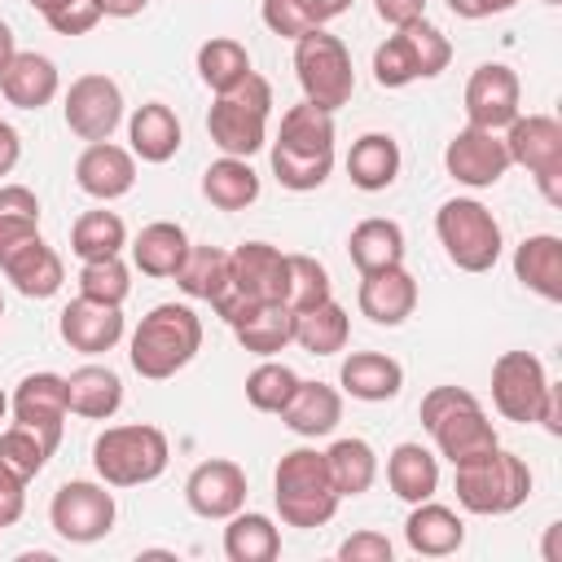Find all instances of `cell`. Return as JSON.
Returning a JSON list of instances; mask_svg holds the SVG:
<instances>
[{
  "label": "cell",
  "mask_w": 562,
  "mask_h": 562,
  "mask_svg": "<svg viewBox=\"0 0 562 562\" xmlns=\"http://www.w3.org/2000/svg\"><path fill=\"white\" fill-rule=\"evenodd\" d=\"M334 114L312 105V101H299L281 114V127H277V140H272V176L281 189L290 193H312L329 180L334 171Z\"/></svg>",
  "instance_id": "6da1fadb"
},
{
  "label": "cell",
  "mask_w": 562,
  "mask_h": 562,
  "mask_svg": "<svg viewBox=\"0 0 562 562\" xmlns=\"http://www.w3.org/2000/svg\"><path fill=\"white\" fill-rule=\"evenodd\" d=\"M202 351V316L189 303H158L140 316L127 342V360L145 382L176 378Z\"/></svg>",
  "instance_id": "7a4b0ae2"
},
{
  "label": "cell",
  "mask_w": 562,
  "mask_h": 562,
  "mask_svg": "<svg viewBox=\"0 0 562 562\" xmlns=\"http://www.w3.org/2000/svg\"><path fill=\"white\" fill-rule=\"evenodd\" d=\"M417 417H422L426 435L435 439L439 457H448L452 465L474 461V457H483V452H492L501 443L492 417L483 413V404L465 386H430L422 395Z\"/></svg>",
  "instance_id": "3957f363"
},
{
  "label": "cell",
  "mask_w": 562,
  "mask_h": 562,
  "mask_svg": "<svg viewBox=\"0 0 562 562\" xmlns=\"http://www.w3.org/2000/svg\"><path fill=\"white\" fill-rule=\"evenodd\" d=\"M272 501L285 527H325L338 514V487L321 448H290L272 470Z\"/></svg>",
  "instance_id": "277c9868"
},
{
  "label": "cell",
  "mask_w": 562,
  "mask_h": 562,
  "mask_svg": "<svg viewBox=\"0 0 562 562\" xmlns=\"http://www.w3.org/2000/svg\"><path fill=\"white\" fill-rule=\"evenodd\" d=\"M263 303H285V255L268 241H241L228 250V277L211 294V307L233 329Z\"/></svg>",
  "instance_id": "5b68a950"
},
{
  "label": "cell",
  "mask_w": 562,
  "mask_h": 562,
  "mask_svg": "<svg viewBox=\"0 0 562 562\" xmlns=\"http://www.w3.org/2000/svg\"><path fill=\"white\" fill-rule=\"evenodd\" d=\"M452 492L465 514H514L531 496V470L518 452H505L501 443L474 461L452 465Z\"/></svg>",
  "instance_id": "8992f818"
},
{
  "label": "cell",
  "mask_w": 562,
  "mask_h": 562,
  "mask_svg": "<svg viewBox=\"0 0 562 562\" xmlns=\"http://www.w3.org/2000/svg\"><path fill=\"white\" fill-rule=\"evenodd\" d=\"M171 461V443L149 422L105 426L92 443V470L105 487H140L154 483Z\"/></svg>",
  "instance_id": "52a82bcc"
},
{
  "label": "cell",
  "mask_w": 562,
  "mask_h": 562,
  "mask_svg": "<svg viewBox=\"0 0 562 562\" xmlns=\"http://www.w3.org/2000/svg\"><path fill=\"white\" fill-rule=\"evenodd\" d=\"M268 114H272V83L250 70L228 92H215L211 114H206V132L220 145V154L250 158L268 145Z\"/></svg>",
  "instance_id": "ba28073f"
},
{
  "label": "cell",
  "mask_w": 562,
  "mask_h": 562,
  "mask_svg": "<svg viewBox=\"0 0 562 562\" xmlns=\"http://www.w3.org/2000/svg\"><path fill=\"white\" fill-rule=\"evenodd\" d=\"M448 61H452L448 35L435 22L413 18V22L391 26V35L373 48V79H378V88H408L417 79L443 75Z\"/></svg>",
  "instance_id": "9c48e42d"
},
{
  "label": "cell",
  "mask_w": 562,
  "mask_h": 562,
  "mask_svg": "<svg viewBox=\"0 0 562 562\" xmlns=\"http://www.w3.org/2000/svg\"><path fill=\"white\" fill-rule=\"evenodd\" d=\"M294 75L303 88V101L321 105V110H342L356 92V66L351 53L338 35H329L325 26H312L294 40Z\"/></svg>",
  "instance_id": "30bf717a"
},
{
  "label": "cell",
  "mask_w": 562,
  "mask_h": 562,
  "mask_svg": "<svg viewBox=\"0 0 562 562\" xmlns=\"http://www.w3.org/2000/svg\"><path fill=\"white\" fill-rule=\"evenodd\" d=\"M435 237L461 272H487L501 259V224L479 198H448L435 211Z\"/></svg>",
  "instance_id": "8fae6325"
},
{
  "label": "cell",
  "mask_w": 562,
  "mask_h": 562,
  "mask_svg": "<svg viewBox=\"0 0 562 562\" xmlns=\"http://www.w3.org/2000/svg\"><path fill=\"white\" fill-rule=\"evenodd\" d=\"M509 162L527 167L549 206H562V123L553 114H518L505 127Z\"/></svg>",
  "instance_id": "7c38bea8"
},
{
  "label": "cell",
  "mask_w": 562,
  "mask_h": 562,
  "mask_svg": "<svg viewBox=\"0 0 562 562\" xmlns=\"http://www.w3.org/2000/svg\"><path fill=\"white\" fill-rule=\"evenodd\" d=\"M114 518H119L114 492H105V483H92V479H70L48 501V522L70 544L105 540L114 531Z\"/></svg>",
  "instance_id": "4fadbf2b"
},
{
  "label": "cell",
  "mask_w": 562,
  "mask_h": 562,
  "mask_svg": "<svg viewBox=\"0 0 562 562\" xmlns=\"http://www.w3.org/2000/svg\"><path fill=\"white\" fill-rule=\"evenodd\" d=\"M61 119L79 140H110L123 123V88L101 70L79 75L61 97Z\"/></svg>",
  "instance_id": "5bb4252c"
},
{
  "label": "cell",
  "mask_w": 562,
  "mask_h": 562,
  "mask_svg": "<svg viewBox=\"0 0 562 562\" xmlns=\"http://www.w3.org/2000/svg\"><path fill=\"white\" fill-rule=\"evenodd\" d=\"M549 391V373L540 364V356L531 351H501L492 364V404L505 422H536L540 417V400Z\"/></svg>",
  "instance_id": "9a60e30c"
},
{
  "label": "cell",
  "mask_w": 562,
  "mask_h": 562,
  "mask_svg": "<svg viewBox=\"0 0 562 562\" xmlns=\"http://www.w3.org/2000/svg\"><path fill=\"white\" fill-rule=\"evenodd\" d=\"M461 101H465V123L487 127V132H505L522 114V83L505 61H483L465 79Z\"/></svg>",
  "instance_id": "2e32d148"
},
{
  "label": "cell",
  "mask_w": 562,
  "mask_h": 562,
  "mask_svg": "<svg viewBox=\"0 0 562 562\" xmlns=\"http://www.w3.org/2000/svg\"><path fill=\"white\" fill-rule=\"evenodd\" d=\"M443 167L457 184L465 189H492L501 184V176L514 167L509 162V149L501 140V132H487V127H474L465 123L448 145H443Z\"/></svg>",
  "instance_id": "e0dca14e"
},
{
  "label": "cell",
  "mask_w": 562,
  "mask_h": 562,
  "mask_svg": "<svg viewBox=\"0 0 562 562\" xmlns=\"http://www.w3.org/2000/svg\"><path fill=\"white\" fill-rule=\"evenodd\" d=\"M9 413H13L18 426H31L57 452L61 430H66V417H70V408H66V378L61 373H48V369L44 373H26L13 386V395H9Z\"/></svg>",
  "instance_id": "ac0fdd59"
},
{
  "label": "cell",
  "mask_w": 562,
  "mask_h": 562,
  "mask_svg": "<svg viewBox=\"0 0 562 562\" xmlns=\"http://www.w3.org/2000/svg\"><path fill=\"white\" fill-rule=\"evenodd\" d=\"M246 470L228 457L198 461L184 479V505L198 518H233L237 509H246Z\"/></svg>",
  "instance_id": "d6986e66"
},
{
  "label": "cell",
  "mask_w": 562,
  "mask_h": 562,
  "mask_svg": "<svg viewBox=\"0 0 562 562\" xmlns=\"http://www.w3.org/2000/svg\"><path fill=\"white\" fill-rule=\"evenodd\" d=\"M57 334L70 351L79 356H101V351H114L119 338H123V307L119 303H101V299H70L57 316Z\"/></svg>",
  "instance_id": "ffe728a7"
},
{
  "label": "cell",
  "mask_w": 562,
  "mask_h": 562,
  "mask_svg": "<svg viewBox=\"0 0 562 562\" xmlns=\"http://www.w3.org/2000/svg\"><path fill=\"white\" fill-rule=\"evenodd\" d=\"M0 272L4 281H13V290L22 299H53L66 281V268H61V255L35 233L26 241H13L0 250Z\"/></svg>",
  "instance_id": "44dd1931"
},
{
  "label": "cell",
  "mask_w": 562,
  "mask_h": 562,
  "mask_svg": "<svg viewBox=\"0 0 562 562\" xmlns=\"http://www.w3.org/2000/svg\"><path fill=\"white\" fill-rule=\"evenodd\" d=\"M356 307L360 316H369L373 325H404L417 307V277L404 263L378 268V272H360V290H356Z\"/></svg>",
  "instance_id": "7402d4cb"
},
{
  "label": "cell",
  "mask_w": 562,
  "mask_h": 562,
  "mask_svg": "<svg viewBox=\"0 0 562 562\" xmlns=\"http://www.w3.org/2000/svg\"><path fill=\"white\" fill-rule=\"evenodd\" d=\"M75 184L97 202H114L136 184V154L114 140H88L75 158Z\"/></svg>",
  "instance_id": "603a6c76"
},
{
  "label": "cell",
  "mask_w": 562,
  "mask_h": 562,
  "mask_svg": "<svg viewBox=\"0 0 562 562\" xmlns=\"http://www.w3.org/2000/svg\"><path fill=\"white\" fill-rule=\"evenodd\" d=\"M61 92V75L44 53H13L0 70V97L18 110H44Z\"/></svg>",
  "instance_id": "cb8c5ba5"
},
{
  "label": "cell",
  "mask_w": 562,
  "mask_h": 562,
  "mask_svg": "<svg viewBox=\"0 0 562 562\" xmlns=\"http://www.w3.org/2000/svg\"><path fill=\"white\" fill-rule=\"evenodd\" d=\"M404 544L422 558H448L465 544V522L457 509L439 505L435 496L430 501H417L404 518Z\"/></svg>",
  "instance_id": "d4e9b609"
},
{
  "label": "cell",
  "mask_w": 562,
  "mask_h": 562,
  "mask_svg": "<svg viewBox=\"0 0 562 562\" xmlns=\"http://www.w3.org/2000/svg\"><path fill=\"white\" fill-rule=\"evenodd\" d=\"M338 386L351 395V400H364V404H386L400 395L404 386V364L386 351H351L338 369Z\"/></svg>",
  "instance_id": "484cf974"
},
{
  "label": "cell",
  "mask_w": 562,
  "mask_h": 562,
  "mask_svg": "<svg viewBox=\"0 0 562 562\" xmlns=\"http://www.w3.org/2000/svg\"><path fill=\"white\" fill-rule=\"evenodd\" d=\"M66 408L83 422H110L123 408V378L110 364H79L66 373Z\"/></svg>",
  "instance_id": "4316f807"
},
{
  "label": "cell",
  "mask_w": 562,
  "mask_h": 562,
  "mask_svg": "<svg viewBox=\"0 0 562 562\" xmlns=\"http://www.w3.org/2000/svg\"><path fill=\"white\" fill-rule=\"evenodd\" d=\"M285 422V430H294L299 439H321V435H334V426L342 422V395L338 386L329 382H303L294 386L290 404L277 413Z\"/></svg>",
  "instance_id": "83f0119b"
},
{
  "label": "cell",
  "mask_w": 562,
  "mask_h": 562,
  "mask_svg": "<svg viewBox=\"0 0 562 562\" xmlns=\"http://www.w3.org/2000/svg\"><path fill=\"white\" fill-rule=\"evenodd\" d=\"M184 132H180V119L167 101H145L132 110L127 119V145L140 162H171L176 149H180Z\"/></svg>",
  "instance_id": "f1b7e54d"
},
{
  "label": "cell",
  "mask_w": 562,
  "mask_h": 562,
  "mask_svg": "<svg viewBox=\"0 0 562 562\" xmlns=\"http://www.w3.org/2000/svg\"><path fill=\"white\" fill-rule=\"evenodd\" d=\"M514 277L544 303H562V237L531 233L514 246Z\"/></svg>",
  "instance_id": "f546056e"
},
{
  "label": "cell",
  "mask_w": 562,
  "mask_h": 562,
  "mask_svg": "<svg viewBox=\"0 0 562 562\" xmlns=\"http://www.w3.org/2000/svg\"><path fill=\"white\" fill-rule=\"evenodd\" d=\"M386 487L404 501V505H417V501H430L439 492V457L426 448V443H395L391 457H386Z\"/></svg>",
  "instance_id": "4dcf8cb0"
},
{
  "label": "cell",
  "mask_w": 562,
  "mask_h": 562,
  "mask_svg": "<svg viewBox=\"0 0 562 562\" xmlns=\"http://www.w3.org/2000/svg\"><path fill=\"white\" fill-rule=\"evenodd\" d=\"M400 145L391 132H364L360 140H351V154H347V176L360 193H382L395 184L400 176Z\"/></svg>",
  "instance_id": "1f68e13d"
},
{
  "label": "cell",
  "mask_w": 562,
  "mask_h": 562,
  "mask_svg": "<svg viewBox=\"0 0 562 562\" xmlns=\"http://www.w3.org/2000/svg\"><path fill=\"white\" fill-rule=\"evenodd\" d=\"M127 250H132L136 272L162 281V277H176V268H180V259H184V250H189V233H184L176 220H154V224H145V228L127 241Z\"/></svg>",
  "instance_id": "d6a6232c"
},
{
  "label": "cell",
  "mask_w": 562,
  "mask_h": 562,
  "mask_svg": "<svg viewBox=\"0 0 562 562\" xmlns=\"http://www.w3.org/2000/svg\"><path fill=\"white\" fill-rule=\"evenodd\" d=\"M202 198L215 211H246L259 198V171L250 167V158H233L220 154L206 171H202Z\"/></svg>",
  "instance_id": "836d02e7"
},
{
  "label": "cell",
  "mask_w": 562,
  "mask_h": 562,
  "mask_svg": "<svg viewBox=\"0 0 562 562\" xmlns=\"http://www.w3.org/2000/svg\"><path fill=\"white\" fill-rule=\"evenodd\" d=\"M347 255L356 263V272H378L391 263H404V228L386 215H369L351 228L347 237Z\"/></svg>",
  "instance_id": "e575fe53"
},
{
  "label": "cell",
  "mask_w": 562,
  "mask_h": 562,
  "mask_svg": "<svg viewBox=\"0 0 562 562\" xmlns=\"http://www.w3.org/2000/svg\"><path fill=\"white\" fill-rule=\"evenodd\" d=\"M347 338H351V316L342 312V303H334V294L294 312V342L307 356H334L347 347Z\"/></svg>",
  "instance_id": "d590c367"
},
{
  "label": "cell",
  "mask_w": 562,
  "mask_h": 562,
  "mask_svg": "<svg viewBox=\"0 0 562 562\" xmlns=\"http://www.w3.org/2000/svg\"><path fill=\"white\" fill-rule=\"evenodd\" d=\"M224 522H228L224 527V558L228 562H272L281 553V531L268 514L237 509Z\"/></svg>",
  "instance_id": "8d00e7d4"
},
{
  "label": "cell",
  "mask_w": 562,
  "mask_h": 562,
  "mask_svg": "<svg viewBox=\"0 0 562 562\" xmlns=\"http://www.w3.org/2000/svg\"><path fill=\"white\" fill-rule=\"evenodd\" d=\"M325 465H329V479L338 487V496H360L373 487L378 479V452L369 439L360 435H347V439H334L325 448Z\"/></svg>",
  "instance_id": "74e56055"
},
{
  "label": "cell",
  "mask_w": 562,
  "mask_h": 562,
  "mask_svg": "<svg viewBox=\"0 0 562 562\" xmlns=\"http://www.w3.org/2000/svg\"><path fill=\"white\" fill-rule=\"evenodd\" d=\"M233 334H237V342H241L246 351H255V356L268 360V356L285 351V347L294 342V312H290L285 303H263V307H255L246 321H237Z\"/></svg>",
  "instance_id": "f35d334b"
},
{
  "label": "cell",
  "mask_w": 562,
  "mask_h": 562,
  "mask_svg": "<svg viewBox=\"0 0 562 562\" xmlns=\"http://www.w3.org/2000/svg\"><path fill=\"white\" fill-rule=\"evenodd\" d=\"M123 246H127V224H123L114 211H83V215L70 224V255H75L79 263L123 255Z\"/></svg>",
  "instance_id": "ab89813d"
},
{
  "label": "cell",
  "mask_w": 562,
  "mask_h": 562,
  "mask_svg": "<svg viewBox=\"0 0 562 562\" xmlns=\"http://www.w3.org/2000/svg\"><path fill=\"white\" fill-rule=\"evenodd\" d=\"M250 53L241 40L233 35H211L202 48H198V79L211 88V92H228L233 83H241L250 75Z\"/></svg>",
  "instance_id": "60d3db41"
},
{
  "label": "cell",
  "mask_w": 562,
  "mask_h": 562,
  "mask_svg": "<svg viewBox=\"0 0 562 562\" xmlns=\"http://www.w3.org/2000/svg\"><path fill=\"white\" fill-rule=\"evenodd\" d=\"M224 277H228V250H220V246H193L189 241V250H184V259L176 268V285L189 299H206L211 303V294L224 285Z\"/></svg>",
  "instance_id": "b9f144b4"
},
{
  "label": "cell",
  "mask_w": 562,
  "mask_h": 562,
  "mask_svg": "<svg viewBox=\"0 0 562 562\" xmlns=\"http://www.w3.org/2000/svg\"><path fill=\"white\" fill-rule=\"evenodd\" d=\"M294 386H299V373H294L290 364L272 360V356L246 373V400H250V408H259V413H281V408L290 404Z\"/></svg>",
  "instance_id": "7bdbcfd3"
},
{
  "label": "cell",
  "mask_w": 562,
  "mask_h": 562,
  "mask_svg": "<svg viewBox=\"0 0 562 562\" xmlns=\"http://www.w3.org/2000/svg\"><path fill=\"white\" fill-rule=\"evenodd\" d=\"M48 457H53V448H48L31 426H18V422H13V426L0 430V465L13 470L18 479L31 483V479L48 465Z\"/></svg>",
  "instance_id": "ee69618b"
},
{
  "label": "cell",
  "mask_w": 562,
  "mask_h": 562,
  "mask_svg": "<svg viewBox=\"0 0 562 562\" xmlns=\"http://www.w3.org/2000/svg\"><path fill=\"white\" fill-rule=\"evenodd\" d=\"M40 233V198L26 184H0V250Z\"/></svg>",
  "instance_id": "f6af8a7d"
},
{
  "label": "cell",
  "mask_w": 562,
  "mask_h": 562,
  "mask_svg": "<svg viewBox=\"0 0 562 562\" xmlns=\"http://www.w3.org/2000/svg\"><path fill=\"white\" fill-rule=\"evenodd\" d=\"M329 272L321 259L312 255H285V307L290 312H303L321 299H329Z\"/></svg>",
  "instance_id": "bcb514c9"
},
{
  "label": "cell",
  "mask_w": 562,
  "mask_h": 562,
  "mask_svg": "<svg viewBox=\"0 0 562 562\" xmlns=\"http://www.w3.org/2000/svg\"><path fill=\"white\" fill-rule=\"evenodd\" d=\"M79 294L101 299V303H119V307H123V299L132 294V272H127V263H123L119 255L79 263Z\"/></svg>",
  "instance_id": "7dc6e473"
},
{
  "label": "cell",
  "mask_w": 562,
  "mask_h": 562,
  "mask_svg": "<svg viewBox=\"0 0 562 562\" xmlns=\"http://www.w3.org/2000/svg\"><path fill=\"white\" fill-rule=\"evenodd\" d=\"M391 553H395V544L382 531H351L338 544V558L342 562H391Z\"/></svg>",
  "instance_id": "c3c4849f"
},
{
  "label": "cell",
  "mask_w": 562,
  "mask_h": 562,
  "mask_svg": "<svg viewBox=\"0 0 562 562\" xmlns=\"http://www.w3.org/2000/svg\"><path fill=\"white\" fill-rule=\"evenodd\" d=\"M57 35H88L97 22H101V9L92 4V0H70L66 9H57V13H48L44 18Z\"/></svg>",
  "instance_id": "681fc988"
},
{
  "label": "cell",
  "mask_w": 562,
  "mask_h": 562,
  "mask_svg": "<svg viewBox=\"0 0 562 562\" xmlns=\"http://www.w3.org/2000/svg\"><path fill=\"white\" fill-rule=\"evenodd\" d=\"M26 509V479H18L13 470L0 465V527H13Z\"/></svg>",
  "instance_id": "f907efd6"
},
{
  "label": "cell",
  "mask_w": 562,
  "mask_h": 562,
  "mask_svg": "<svg viewBox=\"0 0 562 562\" xmlns=\"http://www.w3.org/2000/svg\"><path fill=\"white\" fill-rule=\"evenodd\" d=\"M378 18L386 26H400V22H413V18H426V0H373Z\"/></svg>",
  "instance_id": "816d5d0a"
},
{
  "label": "cell",
  "mask_w": 562,
  "mask_h": 562,
  "mask_svg": "<svg viewBox=\"0 0 562 562\" xmlns=\"http://www.w3.org/2000/svg\"><path fill=\"white\" fill-rule=\"evenodd\" d=\"M457 18H465V22H479V18H492V13H509L518 0H443Z\"/></svg>",
  "instance_id": "f5cc1de1"
},
{
  "label": "cell",
  "mask_w": 562,
  "mask_h": 562,
  "mask_svg": "<svg viewBox=\"0 0 562 562\" xmlns=\"http://www.w3.org/2000/svg\"><path fill=\"white\" fill-rule=\"evenodd\" d=\"M18 158H22V136L9 119H0V176H9L18 167Z\"/></svg>",
  "instance_id": "db71d44e"
},
{
  "label": "cell",
  "mask_w": 562,
  "mask_h": 562,
  "mask_svg": "<svg viewBox=\"0 0 562 562\" xmlns=\"http://www.w3.org/2000/svg\"><path fill=\"white\" fill-rule=\"evenodd\" d=\"M549 435H562V391H558V382H549V391H544V400H540V417H536Z\"/></svg>",
  "instance_id": "11a10c76"
},
{
  "label": "cell",
  "mask_w": 562,
  "mask_h": 562,
  "mask_svg": "<svg viewBox=\"0 0 562 562\" xmlns=\"http://www.w3.org/2000/svg\"><path fill=\"white\" fill-rule=\"evenodd\" d=\"M299 4L312 18V26H325V22H334V18H342L351 9V0H299Z\"/></svg>",
  "instance_id": "9f6ffc18"
},
{
  "label": "cell",
  "mask_w": 562,
  "mask_h": 562,
  "mask_svg": "<svg viewBox=\"0 0 562 562\" xmlns=\"http://www.w3.org/2000/svg\"><path fill=\"white\" fill-rule=\"evenodd\" d=\"M101 9V18H136L149 9V0H92Z\"/></svg>",
  "instance_id": "6f0895ef"
},
{
  "label": "cell",
  "mask_w": 562,
  "mask_h": 562,
  "mask_svg": "<svg viewBox=\"0 0 562 562\" xmlns=\"http://www.w3.org/2000/svg\"><path fill=\"white\" fill-rule=\"evenodd\" d=\"M18 53V44H13V31H9V22H0V70H4V61Z\"/></svg>",
  "instance_id": "680465c9"
},
{
  "label": "cell",
  "mask_w": 562,
  "mask_h": 562,
  "mask_svg": "<svg viewBox=\"0 0 562 562\" xmlns=\"http://www.w3.org/2000/svg\"><path fill=\"white\" fill-rule=\"evenodd\" d=\"M26 4H31L35 13H44V18H48V13H57V9H66L70 0H26Z\"/></svg>",
  "instance_id": "91938a15"
},
{
  "label": "cell",
  "mask_w": 562,
  "mask_h": 562,
  "mask_svg": "<svg viewBox=\"0 0 562 562\" xmlns=\"http://www.w3.org/2000/svg\"><path fill=\"white\" fill-rule=\"evenodd\" d=\"M4 417H9V395L0 391V422H4Z\"/></svg>",
  "instance_id": "94428289"
},
{
  "label": "cell",
  "mask_w": 562,
  "mask_h": 562,
  "mask_svg": "<svg viewBox=\"0 0 562 562\" xmlns=\"http://www.w3.org/2000/svg\"><path fill=\"white\" fill-rule=\"evenodd\" d=\"M540 4H562V0H540Z\"/></svg>",
  "instance_id": "6125c7cd"
},
{
  "label": "cell",
  "mask_w": 562,
  "mask_h": 562,
  "mask_svg": "<svg viewBox=\"0 0 562 562\" xmlns=\"http://www.w3.org/2000/svg\"><path fill=\"white\" fill-rule=\"evenodd\" d=\"M0 316H4V294H0Z\"/></svg>",
  "instance_id": "be15d7a7"
},
{
  "label": "cell",
  "mask_w": 562,
  "mask_h": 562,
  "mask_svg": "<svg viewBox=\"0 0 562 562\" xmlns=\"http://www.w3.org/2000/svg\"><path fill=\"white\" fill-rule=\"evenodd\" d=\"M0 531H4V527H0Z\"/></svg>",
  "instance_id": "e7e4bbea"
}]
</instances>
